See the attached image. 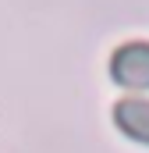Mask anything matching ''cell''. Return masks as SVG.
Instances as JSON below:
<instances>
[{"label": "cell", "mask_w": 149, "mask_h": 153, "mask_svg": "<svg viewBox=\"0 0 149 153\" xmlns=\"http://www.w3.org/2000/svg\"><path fill=\"white\" fill-rule=\"evenodd\" d=\"M110 78L124 89H149V43L128 39L110 53Z\"/></svg>", "instance_id": "1"}, {"label": "cell", "mask_w": 149, "mask_h": 153, "mask_svg": "<svg viewBox=\"0 0 149 153\" xmlns=\"http://www.w3.org/2000/svg\"><path fill=\"white\" fill-rule=\"evenodd\" d=\"M114 125L121 128V135L149 146V100H142V96L117 100L114 103Z\"/></svg>", "instance_id": "2"}]
</instances>
